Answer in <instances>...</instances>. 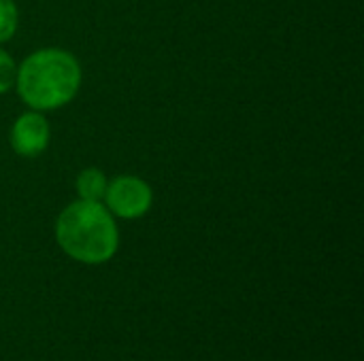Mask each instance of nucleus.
<instances>
[{"label":"nucleus","mask_w":364,"mask_h":361,"mask_svg":"<svg viewBox=\"0 0 364 361\" xmlns=\"http://www.w3.org/2000/svg\"><path fill=\"white\" fill-rule=\"evenodd\" d=\"M17 28V9L13 0H0V43L9 40Z\"/></svg>","instance_id":"6"},{"label":"nucleus","mask_w":364,"mask_h":361,"mask_svg":"<svg viewBox=\"0 0 364 361\" xmlns=\"http://www.w3.org/2000/svg\"><path fill=\"white\" fill-rule=\"evenodd\" d=\"M77 191H79L81 200L98 202L100 198H105V191H107L105 174L96 168H85L77 179Z\"/></svg>","instance_id":"5"},{"label":"nucleus","mask_w":364,"mask_h":361,"mask_svg":"<svg viewBox=\"0 0 364 361\" xmlns=\"http://www.w3.org/2000/svg\"><path fill=\"white\" fill-rule=\"evenodd\" d=\"M105 200L111 213L124 219H134L149 211L151 189L145 181L136 177H119L107 187Z\"/></svg>","instance_id":"3"},{"label":"nucleus","mask_w":364,"mask_h":361,"mask_svg":"<svg viewBox=\"0 0 364 361\" xmlns=\"http://www.w3.org/2000/svg\"><path fill=\"white\" fill-rule=\"evenodd\" d=\"M15 83L23 102L49 111L73 100L81 83V70L68 51L41 49L19 66Z\"/></svg>","instance_id":"1"},{"label":"nucleus","mask_w":364,"mask_h":361,"mask_svg":"<svg viewBox=\"0 0 364 361\" xmlns=\"http://www.w3.org/2000/svg\"><path fill=\"white\" fill-rule=\"evenodd\" d=\"M49 143V126L38 113H23L11 132V145L19 155L34 157Z\"/></svg>","instance_id":"4"},{"label":"nucleus","mask_w":364,"mask_h":361,"mask_svg":"<svg viewBox=\"0 0 364 361\" xmlns=\"http://www.w3.org/2000/svg\"><path fill=\"white\" fill-rule=\"evenodd\" d=\"M15 79H17V68H15L13 60L4 51H0V94L9 91L13 87Z\"/></svg>","instance_id":"7"},{"label":"nucleus","mask_w":364,"mask_h":361,"mask_svg":"<svg viewBox=\"0 0 364 361\" xmlns=\"http://www.w3.org/2000/svg\"><path fill=\"white\" fill-rule=\"evenodd\" d=\"M55 236L70 257L85 264L107 262L117 249V228L109 211L90 200L75 202L62 211Z\"/></svg>","instance_id":"2"}]
</instances>
